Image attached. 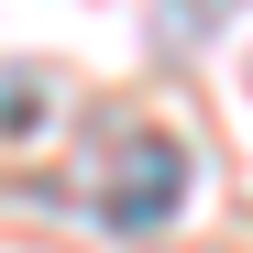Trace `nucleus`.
<instances>
[{"label":"nucleus","mask_w":253,"mask_h":253,"mask_svg":"<svg viewBox=\"0 0 253 253\" xmlns=\"http://www.w3.org/2000/svg\"><path fill=\"white\" fill-rule=\"evenodd\" d=\"M220 11H231V0H165V44H198V33H220Z\"/></svg>","instance_id":"f03ea898"},{"label":"nucleus","mask_w":253,"mask_h":253,"mask_svg":"<svg viewBox=\"0 0 253 253\" xmlns=\"http://www.w3.org/2000/svg\"><path fill=\"white\" fill-rule=\"evenodd\" d=\"M187 198V143L176 132H110V165H99V220L110 231H165Z\"/></svg>","instance_id":"f257e3e1"}]
</instances>
